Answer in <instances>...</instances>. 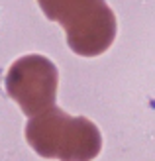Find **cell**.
Returning a JSON list of instances; mask_svg holds the SVG:
<instances>
[{"label": "cell", "instance_id": "6da1fadb", "mask_svg": "<svg viewBox=\"0 0 155 161\" xmlns=\"http://www.w3.org/2000/svg\"><path fill=\"white\" fill-rule=\"evenodd\" d=\"M26 140L39 157L59 161H92L102 149L96 124L85 116H69L59 106L30 118Z\"/></svg>", "mask_w": 155, "mask_h": 161}, {"label": "cell", "instance_id": "7a4b0ae2", "mask_svg": "<svg viewBox=\"0 0 155 161\" xmlns=\"http://www.w3.org/2000/svg\"><path fill=\"white\" fill-rule=\"evenodd\" d=\"M45 18L65 30L67 45L80 57L108 51L116 39V16L106 0H37Z\"/></svg>", "mask_w": 155, "mask_h": 161}, {"label": "cell", "instance_id": "3957f363", "mask_svg": "<svg viewBox=\"0 0 155 161\" xmlns=\"http://www.w3.org/2000/svg\"><path fill=\"white\" fill-rule=\"evenodd\" d=\"M4 86L24 114L34 118L55 106L59 71L43 55H24L8 69Z\"/></svg>", "mask_w": 155, "mask_h": 161}]
</instances>
